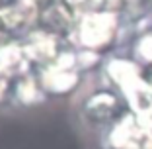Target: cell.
Listing matches in <instances>:
<instances>
[{
	"mask_svg": "<svg viewBox=\"0 0 152 149\" xmlns=\"http://www.w3.org/2000/svg\"><path fill=\"white\" fill-rule=\"evenodd\" d=\"M27 57L29 61H35V63H53L57 55L61 53L58 51V41H57V36L55 33H49V32H35L27 37L26 45Z\"/></svg>",
	"mask_w": 152,
	"mask_h": 149,
	"instance_id": "cell-6",
	"label": "cell"
},
{
	"mask_svg": "<svg viewBox=\"0 0 152 149\" xmlns=\"http://www.w3.org/2000/svg\"><path fill=\"white\" fill-rule=\"evenodd\" d=\"M68 6L64 4H53L43 12V22L53 30V32H63L68 30L72 24V14L68 12Z\"/></svg>",
	"mask_w": 152,
	"mask_h": 149,
	"instance_id": "cell-10",
	"label": "cell"
},
{
	"mask_svg": "<svg viewBox=\"0 0 152 149\" xmlns=\"http://www.w3.org/2000/svg\"><path fill=\"white\" fill-rule=\"evenodd\" d=\"M131 0H105V4H103V10H109V12H115L119 14L121 10H125L129 6Z\"/></svg>",
	"mask_w": 152,
	"mask_h": 149,
	"instance_id": "cell-14",
	"label": "cell"
},
{
	"mask_svg": "<svg viewBox=\"0 0 152 149\" xmlns=\"http://www.w3.org/2000/svg\"><path fill=\"white\" fill-rule=\"evenodd\" d=\"M134 61L139 65H152V32L142 33L134 43Z\"/></svg>",
	"mask_w": 152,
	"mask_h": 149,
	"instance_id": "cell-12",
	"label": "cell"
},
{
	"mask_svg": "<svg viewBox=\"0 0 152 149\" xmlns=\"http://www.w3.org/2000/svg\"><path fill=\"white\" fill-rule=\"evenodd\" d=\"M123 98H125L129 112L137 114L140 118H150L152 120V82L146 79H139L133 85L121 90Z\"/></svg>",
	"mask_w": 152,
	"mask_h": 149,
	"instance_id": "cell-5",
	"label": "cell"
},
{
	"mask_svg": "<svg viewBox=\"0 0 152 149\" xmlns=\"http://www.w3.org/2000/svg\"><path fill=\"white\" fill-rule=\"evenodd\" d=\"M121 108V100L111 90H98L86 100L84 114L98 124H109L113 120H119L117 114Z\"/></svg>",
	"mask_w": 152,
	"mask_h": 149,
	"instance_id": "cell-4",
	"label": "cell"
},
{
	"mask_svg": "<svg viewBox=\"0 0 152 149\" xmlns=\"http://www.w3.org/2000/svg\"><path fill=\"white\" fill-rule=\"evenodd\" d=\"M41 86L47 88V90L55 92V94H64V92H70L80 77H78V71H64V69H57L53 65H47V67L41 71Z\"/></svg>",
	"mask_w": 152,
	"mask_h": 149,
	"instance_id": "cell-9",
	"label": "cell"
},
{
	"mask_svg": "<svg viewBox=\"0 0 152 149\" xmlns=\"http://www.w3.org/2000/svg\"><path fill=\"white\" fill-rule=\"evenodd\" d=\"M150 82H152V79H150Z\"/></svg>",
	"mask_w": 152,
	"mask_h": 149,
	"instance_id": "cell-15",
	"label": "cell"
},
{
	"mask_svg": "<svg viewBox=\"0 0 152 149\" xmlns=\"http://www.w3.org/2000/svg\"><path fill=\"white\" fill-rule=\"evenodd\" d=\"M64 4H66L72 12L84 16V14H90V12L103 10L105 0H64Z\"/></svg>",
	"mask_w": 152,
	"mask_h": 149,
	"instance_id": "cell-13",
	"label": "cell"
},
{
	"mask_svg": "<svg viewBox=\"0 0 152 149\" xmlns=\"http://www.w3.org/2000/svg\"><path fill=\"white\" fill-rule=\"evenodd\" d=\"M119 32V14L109 10H98L78 18L74 36L78 45L90 51H98L111 45Z\"/></svg>",
	"mask_w": 152,
	"mask_h": 149,
	"instance_id": "cell-1",
	"label": "cell"
},
{
	"mask_svg": "<svg viewBox=\"0 0 152 149\" xmlns=\"http://www.w3.org/2000/svg\"><path fill=\"white\" fill-rule=\"evenodd\" d=\"M16 96L22 104L26 106H33V104L43 102V88L41 85H37L31 77H22L16 85Z\"/></svg>",
	"mask_w": 152,
	"mask_h": 149,
	"instance_id": "cell-11",
	"label": "cell"
},
{
	"mask_svg": "<svg viewBox=\"0 0 152 149\" xmlns=\"http://www.w3.org/2000/svg\"><path fill=\"white\" fill-rule=\"evenodd\" d=\"M105 75L109 77V81L119 88H127L129 85H133L134 81L142 79V71H140V65L133 59H125V57H115L109 59L107 65H105Z\"/></svg>",
	"mask_w": 152,
	"mask_h": 149,
	"instance_id": "cell-7",
	"label": "cell"
},
{
	"mask_svg": "<svg viewBox=\"0 0 152 149\" xmlns=\"http://www.w3.org/2000/svg\"><path fill=\"white\" fill-rule=\"evenodd\" d=\"M29 57H27L23 45L18 43H6L0 47V75L4 77H23L29 67Z\"/></svg>",
	"mask_w": 152,
	"mask_h": 149,
	"instance_id": "cell-8",
	"label": "cell"
},
{
	"mask_svg": "<svg viewBox=\"0 0 152 149\" xmlns=\"http://www.w3.org/2000/svg\"><path fill=\"white\" fill-rule=\"evenodd\" d=\"M0 20L6 30H26L37 20L35 0H0Z\"/></svg>",
	"mask_w": 152,
	"mask_h": 149,
	"instance_id": "cell-3",
	"label": "cell"
},
{
	"mask_svg": "<svg viewBox=\"0 0 152 149\" xmlns=\"http://www.w3.org/2000/svg\"><path fill=\"white\" fill-rule=\"evenodd\" d=\"M111 149H148L152 147V120L133 112L119 116L107 133Z\"/></svg>",
	"mask_w": 152,
	"mask_h": 149,
	"instance_id": "cell-2",
	"label": "cell"
}]
</instances>
